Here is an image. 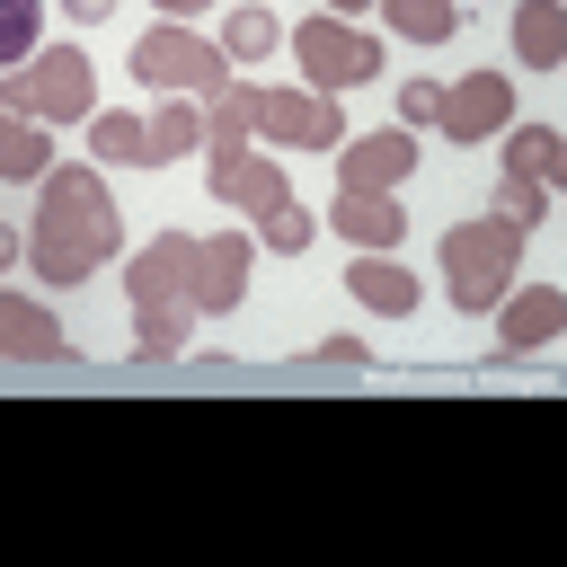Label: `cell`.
<instances>
[{"label":"cell","mask_w":567,"mask_h":567,"mask_svg":"<svg viewBox=\"0 0 567 567\" xmlns=\"http://www.w3.org/2000/svg\"><path fill=\"white\" fill-rule=\"evenodd\" d=\"M213 195H221L230 213H266V204H284L292 186H284V168H266V159L239 142V151H213Z\"/></svg>","instance_id":"cell-12"},{"label":"cell","mask_w":567,"mask_h":567,"mask_svg":"<svg viewBox=\"0 0 567 567\" xmlns=\"http://www.w3.org/2000/svg\"><path fill=\"white\" fill-rule=\"evenodd\" d=\"M115 195L97 168H44L35 177V230H27V266L35 284H89L115 257Z\"/></svg>","instance_id":"cell-1"},{"label":"cell","mask_w":567,"mask_h":567,"mask_svg":"<svg viewBox=\"0 0 567 567\" xmlns=\"http://www.w3.org/2000/svg\"><path fill=\"white\" fill-rule=\"evenodd\" d=\"M275 44H284V18H275V9L239 0V9L221 18V53H230V71H239V62H266Z\"/></svg>","instance_id":"cell-20"},{"label":"cell","mask_w":567,"mask_h":567,"mask_svg":"<svg viewBox=\"0 0 567 567\" xmlns=\"http://www.w3.org/2000/svg\"><path fill=\"white\" fill-rule=\"evenodd\" d=\"M53 168V142H44V124H27L18 106H0V186H35Z\"/></svg>","instance_id":"cell-18"},{"label":"cell","mask_w":567,"mask_h":567,"mask_svg":"<svg viewBox=\"0 0 567 567\" xmlns=\"http://www.w3.org/2000/svg\"><path fill=\"white\" fill-rule=\"evenodd\" d=\"M18 257H27V239H18V230H9V221H0V275H9V266H18Z\"/></svg>","instance_id":"cell-29"},{"label":"cell","mask_w":567,"mask_h":567,"mask_svg":"<svg viewBox=\"0 0 567 567\" xmlns=\"http://www.w3.org/2000/svg\"><path fill=\"white\" fill-rule=\"evenodd\" d=\"M257 133L284 151H346V115L319 89H257Z\"/></svg>","instance_id":"cell-7"},{"label":"cell","mask_w":567,"mask_h":567,"mask_svg":"<svg viewBox=\"0 0 567 567\" xmlns=\"http://www.w3.org/2000/svg\"><path fill=\"white\" fill-rule=\"evenodd\" d=\"M354 9H372V0H328V18H354Z\"/></svg>","instance_id":"cell-31"},{"label":"cell","mask_w":567,"mask_h":567,"mask_svg":"<svg viewBox=\"0 0 567 567\" xmlns=\"http://www.w3.org/2000/svg\"><path fill=\"white\" fill-rule=\"evenodd\" d=\"M133 80H142V89H168V97H221L239 71H230L221 44H204V35H186V27H142V35H133Z\"/></svg>","instance_id":"cell-5"},{"label":"cell","mask_w":567,"mask_h":567,"mask_svg":"<svg viewBox=\"0 0 567 567\" xmlns=\"http://www.w3.org/2000/svg\"><path fill=\"white\" fill-rule=\"evenodd\" d=\"M443 115V80H408L399 89V124H434Z\"/></svg>","instance_id":"cell-26"},{"label":"cell","mask_w":567,"mask_h":567,"mask_svg":"<svg viewBox=\"0 0 567 567\" xmlns=\"http://www.w3.org/2000/svg\"><path fill=\"white\" fill-rule=\"evenodd\" d=\"M505 124H514V80H505V71H470L461 89H443V115H434L443 142L470 151V142H496Z\"/></svg>","instance_id":"cell-8"},{"label":"cell","mask_w":567,"mask_h":567,"mask_svg":"<svg viewBox=\"0 0 567 567\" xmlns=\"http://www.w3.org/2000/svg\"><path fill=\"white\" fill-rule=\"evenodd\" d=\"M505 177H540V186H558V177H567V142H558L549 124H514V133H505Z\"/></svg>","instance_id":"cell-19"},{"label":"cell","mask_w":567,"mask_h":567,"mask_svg":"<svg viewBox=\"0 0 567 567\" xmlns=\"http://www.w3.org/2000/svg\"><path fill=\"white\" fill-rule=\"evenodd\" d=\"M89 151L106 168H142V115H89Z\"/></svg>","instance_id":"cell-23"},{"label":"cell","mask_w":567,"mask_h":567,"mask_svg":"<svg viewBox=\"0 0 567 567\" xmlns=\"http://www.w3.org/2000/svg\"><path fill=\"white\" fill-rule=\"evenodd\" d=\"M62 9H71L80 27H97V18H115V0H62Z\"/></svg>","instance_id":"cell-28"},{"label":"cell","mask_w":567,"mask_h":567,"mask_svg":"<svg viewBox=\"0 0 567 567\" xmlns=\"http://www.w3.org/2000/svg\"><path fill=\"white\" fill-rule=\"evenodd\" d=\"M248 257H257L248 230H213V239H195V310H204V319H230V310H239V292H248Z\"/></svg>","instance_id":"cell-9"},{"label":"cell","mask_w":567,"mask_h":567,"mask_svg":"<svg viewBox=\"0 0 567 567\" xmlns=\"http://www.w3.org/2000/svg\"><path fill=\"white\" fill-rule=\"evenodd\" d=\"M159 9H168V18H195V9H204V0H159Z\"/></svg>","instance_id":"cell-30"},{"label":"cell","mask_w":567,"mask_h":567,"mask_svg":"<svg viewBox=\"0 0 567 567\" xmlns=\"http://www.w3.org/2000/svg\"><path fill=\"white\" fill-rule=\"evenodd\" d=\"M408 168H416L408 124H390V133H354V151H337V195H390Z\"/></svg>","instance_id":"cell-10"},{"label":"cell","mask_w":567,"mask_h":567,"mask_svg":"<svg viewBox=\"0 0 567 567\" xmlns=\"http://www.w3.org/2000/svg\"><path fill=\"white\" fill-rule=\"evenodd\" d=\"M195 142H204V115H195V97H168V106L142 124V168H177Z\"/></svg>","instance_id":"cell-17"},{"label":"cell","mask_w":567,"mask_h":567,"mask_svg":"<svg viewBox=\"0 0 567 567\" xmlns=\"http://www.w3.org/2000/svg\"><path fill=\"white\" fill-rule=\"evenodd\" d=\"M514 53H523V71H558L567 62V0H523L514 9Z\"/></svg>","instance_id":"cell-16"},{"label":"cell","mask_w":567,"mask_h":567,"mask_svg":"<svg viewBox=\"0 0 567 567\" xmlns=\"http://www.w3.org/2000/svg\"><path fill=\"white\" fill-rule=\"evenodd\" d=\"M292 62L310 71L319 97H337V89H363V80L381 71V35H363L354 18H328V9H319V18L292 27Z\"/></svg>","instance_id":"cell-6"},{"label":"cell","mask_w":567,"mask_h":567,"mask_svg":"<svg viewBox=\"0 0 567 567\" xmlns=\"http://www.w3.org/2000/svg\"><path fill=\"white\" fill-rule=\"evenodd\" d=\"M35 27H44V0H0V71L35 53Z\"/></svg>","instance_id":"cell-24"},{"label":"cell","mask_w":567,"mask_h":567,"mask_svg":"<svg viewBox=\"0 0 567 567\" xmlns=\"http://www.w3.org/2000/svg\"><path fill=\"white\" fill-rule=\"evenodd\" d=\"M328 221H337L346 248H399V239H408V213H399L390 195H337Z\"/></svg>","instance_id":"cell-14"},{"label":"cell","mask_w":567,"mask_h":567,"mask_svg":"<svg viewBox=\"0 0 567 567\" xmlns=\"http://www.w3.org/2000/svg\"><path fill=\"white\" fill-rule=\"evenodd\" d=\"M124 292H133V354L142 363H168L186 354L195 337V239L186 230H159L142 257H124Z\"/></svg>","instance_id":"cell-2"},{"label":"cell","mask_w":567,"mask_h":567,"mask_svg":"<svg viewBox=\"0 0 567 567\" xmlns=\"http://www.w3.org/2000/svg\"><path fill=\"white\" fill-rule=\"evenodd\" d=\"M346 292H354L363 310H381V319H408V310H416V275H408L390 248H354V266H346Z\"/></svg>","instance_id":"cell-13"},{"label":"cell","mask_w":567,"mask_h":567,"mask_svg":"<svg viewBox=\"0 0 567 567\" xmlns=\"http://www.w3.org/2000/svg\"><path fill=\"white\" fill-rule=\"evenodd\" d=\"M487 213H505V221L532 230V221L549 213V186H540V177H496V204H487Z\"/></svg>","instance_id":"cell-25"},{"label":"cell","mask_w":567,"mask_h":567,"mask_svg":"<svg viewBox=\"0 0 567 567\" xmlns=\"http://www.w3.org/2000/svg\"><path fill=\"white\" fill-rule=\"evenodd\" d=\"M399 35H416V44H452L470 18H461V0H372Z\"/></svg>","instance_id":"cell-21"},{"label":"cell","mask_w":567,"mask_h":567,"mask_svg":"<svg viewBox=\"0 0 567 567\" xmlns=\"http://www.w3.org/2000/svg\"><path fill=\"white\" fill-rule=\"evenodd\" d=\"M0 106H18L27 124H89L97 115V71L80 44H35L27 71H0Z\"/></svg>","instance_id":"cell-4"},{"label":"cell","mask_w":567,"mask_h":567,"mask_svg":"<svg viewBox=\"0 0 567 567\" xmlns=\"http://www.w3.org/2000/svg\"><path fill=\"white\" fill-rule=\"evenodd\" d=\"M0 363H62V319L27 292H0Z\"/></svg>","instance_id":"cell-11"},{"label":"cell","mask_w":567,"mask_h":567,"mask_svg":"<svg viewBox=\"0 0 567 567\" xmlns=\"http://www.w3.org/2000/svg\"><path fill=\"white\" fill-rule=\"evenodd\" d=\"M558 328H567V292L540 284V292H514V301H505V328H496V337H505V354H540Z\"/></svg>","instance_id":"cell-15"},{"label":"cell","mask_w":567,"mask_h":567,"mask_svg":"<svg viewBox=\"0 0 567 567\" xmlns=\"http://www.w3.org/2000/svg\"><path fill=\"white\" fill-rule=\"evenodd\" d=\"M523 221H505V213H478V221H452L443 230V284H452V310H496L505 292H514V266H523Z\"/></svg>","instance_id":"cell-3"},{"label":"cell","mask_w":567,"mask_h":567,"mask_svg":"<svg viewBox=\"0 0 567 567\" xmlns=\"http://www.w3.org/2000/svg\"><path fill=\"white\" fill-rule=\"evenodd\" d=\"M310 230H319V221L301 213V195H284V204H266V213H257V248H275V257H301V248H310Z\"/></svg>","instance_id":"cell-22"},{"label":"cell","mask_w":567,"mask_h":567,"mask_svg":"<svg viewBox=\"0 0 567 567\" xmlns=\"http://www.w3.org/2000/svg\"><path fill=\"white\" fill-rule=\"evenodd\" d=\"M310 363H337V372H363V363H372V346H363V337H319V346H310Z\"/></svg>","instance_id":"cell-27"}]
</instances>
